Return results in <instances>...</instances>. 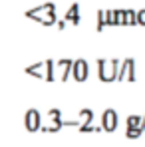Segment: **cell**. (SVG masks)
Masks as SVG:
<instances>
[{
    "label": "cell",
    "instance_id": "1",
    "mask_svg": "<svg viewBox=\"0 0 145 147\" xmlns=\"http://www.w3.org/2000/svg\"><path fill=\"white\" fill-rule=\"evenodd\" d=\"M117 68H119V60H109V58L97 60V76L101 82H115Z\"/></svg>",
    "mask_w": 145,
    "mask_h": 147
},
{
    "label": "cell",
    "instance_id": "2",
    "mask_svg": "<svg viewBox=\"0 0 145 147\" xmlns=\"http://www.w3.org/2000/svg\"><path fill=\"white\" fill-rule=\"evenodd\" d=\"M115 80L117 82H135V60L133 58H125L123 62H119Z\"/></svg>",
    "mask_w": 145,
    "mask_h": 147
},
{
    "label": "cell",
    "instance_id": "3",
    "mask_svg": "<svg viewBox=\"0 0 145 147\" xmlns=\"http://www.w3.org/2000/svg\"><path fill=\"white\" fill-rule=\"evenodd\" d=\"M88 62L86 60H72V74L76 78V82H86L88 78Z\"/></svg>",
    "mask_w": 145,
    "mask_h": 147
},
{
    "label": "cell",
    "instance_id": "4",
    "mask_svg": "<svg viewBox=\"0 0 145 147\" xmlns=\"http://www.w3.org/2000/svg\"><path fill=\"white\" fill-rule=\"evenodd\" d=\"M101 127H103V131H113L117 127V113H115V109H105L103 111Z\"/></svg>",
    "mask_w": 145,
    "mask_h": 147
},
{
    "label": "cell",
    "instance_id": "5",
    "mask_svg": "<svg viewBox=\"0 0 145 147\" xmlns=\"http://www.w3.org/2000/svg\"><path fill=\"white\" fill-rule=\"evenodd\" d=\"M24 123L28 131H38L40 129V113H38V109H28L24 115Z\"/></svg>",
    "mask_w": 145,
    "mask_h": 147
},
{
    "label": "cell",
    "instance_id": "6",
    "mask_svg": "<svg viewBox=\"0 0 145 147\" xmlns=\"http://www.w3.org/2000/svg\"><path fill=\"white\" fill-rule=\"evenodd\" d=\"M54 66L62 70L60 82H68V76L72 74V60H58V62H54Z\"/></svg>",
    "mask_w": 145,
    "mask_h": 147
},
{
    "label": "cell",
    "instance_id": "7",
    "mask_svg": "<svg viewBox=\"0 0 145 147\" xmlns=\"http://www.w3.org/2000/svg\"><path fill=\"white\" fill-rule=\"evenodd\" d=\"M32 20L40 22L42 26H54V24H56V20H58V16H56V10H50V12L40 14V16H34Z\"/></svg>",
    "mask_w": 145,
    "mask_h": 147
},
{
    "label": "cell",
    "instance_id": "8",
    "mask_svg": "<svg viewBox=\"0 0 145 147\" xmlns=\"http://www.w3.org/2000/svg\"><path fill=\"white\" fill-rule=\"evenodd\" d=\"M50 10H56V4H54V2H46V4H42V6H36V8L28 10L24 16L26 18H34V16H40V14H44V12H50Z\"/></svg>",
    "mask_w": 145,
    "mask_h": 147
},
{
    "label": "cell",
    "instance_id": "9",
    "mask_svg": "<svg viewBox=\"0 0 145 147\" xmlns=\"http://www.w3.org/2000/svg\"><path fill=\"white\" fill-rule=\"evenodd\" d=\"M64 20H66V22H70V24H80V4H78V2L72 4V6L66 10Z\"/></svg>",
    "mask_w": 145,
    "mask_h": 147
},
{
    "label": "cell",
    "instance_id": "10",
    "mask_svg": "<svg viewBox=\"0 0 145 147\" xmlns=\"http://www.w3.org/2000/svg\"><path fill=\"white\" fill-rule=\"evenodd\" d=\"M26 74H30V76H36V78H42V80H44V74H46V66H44V64L28 66V68H26Z\"/></svg>",
    "mask_w": 145,
    "mask_h": 147
},
{
    "label": "cell",
    "instance_id": "11",
    "mask_svg": "<svg viewBox=\"0 0 145 147\" xmlns=\"http://www.w3.org/2000/svg\"><path fill=\"white\" fill-rule=\"evenodd\" d=\"M44 66H46V74H44V80H46V82H54V70H56L54 62H52V60H46V62H44Z\"/></svg>",
    "mask_w": 145,
    "mask_h": 147
},
{
    "label": "cell",
    "instance_id": "12",
    "mask_svg": "<svg viewBox=\"0 0 145 147\" xmlns=\"http://www.w3.org/2000/svg\"><path fill=\"white\" fill-rule=\"evenodd\" d=\"M123 18H125V24H129V26H135V24H137L135 10H123Z\"/></svg>",
    "mask_w": 145,
    "mask_h": 147
},
{
    "label": "cell",
    "instance_id": "13",
    "mask_svg": "<svg viewBox=\"0 0 145 147\" xmlns=\"http://www.w3.org/2000/svg\"><path fill=\"white\" fill-rule=\"evenodd\" d=\"M105 24H107V16H105V10H97V32H101Z\"/></svg>",
    "mask_w": 145,
    "mask_h": 147
},
{
    "label": "cell",
    "instance_id": "14",
    "mask_svg": "<svg viewBox=\"0 0 145 147\" xmlns=\"http://www.w3.org/2000/svg\"><path fill=\"white\" fill-rule=\"evenodd\" d=\"M113 24H115V26L125 24V18H123V10H113Z\"/></svg>",
    "mask_w": 145,
    "mask_h": 147
},
{
    "label": "cell",
    "instance_id": "15",
    "mask_svg": "<svg viewBox=\"0 0 145 147\" xmlns=\"http://www.w3.org/2000/svg\"><path fill=\"white\" fill-rule=\"evenodd\" d=\"M139 119L141 117H137V115H129L127 117V129H139L137 125H139Z\"/></svg>",
    "mask_w": 145,
    "mask_h": 147
},
{
    "label": "cell",
    "instance_id": "16",
    "mask_svg": "<svg viewBox=\"0 0 145 147\" xmlns=\"http://www.w3.org/2000/svg\"><path fill=\"white\" fill-rule=\"evenodd\" d=\"M48 115L52 117V119H54V123H56V125H58V121L62 119V111H60V109H50ZM58 127H60V125H58Z\"/></svg>",
    "mask_w": 145,
    "mask_h": 147
},
{
    "label": "cell",
    "instance_id": "17",
    "mask_svg": "<svg viewBox=\"0 0 145 147\" xmlns=\"http://www.w3.org/2000/svg\"><path fill=\"white\" fill-rule=\"evenodd\" d=\"M135 18H137V24H143V26H145V10L135 12Z\"/></svg>",
    "mask_w": 145,
    "mask_h": 147
},
{
    "label": "cell",
    "instance_id": "18",
    "mask_svg": "<svg viewBox=\"0 0 145 147\" xmlns=\"http://www.w3.org/2000/svg\"><path fill=\"white\" fill-rule=\"evenodd\" d=\"M66 24H68V22H66L64 18H62V20H56V26H58L60 30H64V28H66Z\"/></svg>",
    "mask_w": 145,
    "mask_h": 147
}]
</instances>
